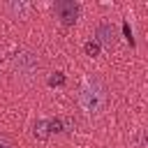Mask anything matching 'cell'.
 Returning a JSON list of instances; mask_svg holds the SVG:
<instances>
[{"instance_id":"1","label":"cell","mask_w":148,"mask_h":148,"mask_svg":"<svg viewBox=\"0 0 148 148\" xmlns=\"http://www.w3.org/2000/svg\"><path fill=\"white\" fill-rule=\"evenodd\" d=\"M109 102H111V95H109V86L106 81L95 74V72H88L81 83H79V90H76V104L81 109V113L90 120L99 118L106 109H109Z\"/></svg>"},{"instance_id":"4","label":"cell","mask_w":148,"mask_h":148,"mask_svg":"<svg viewBox=\"0 0 148 148\" xmlns=\"http://www.w3.org/2000/svg\"><path fill=\"white\" fill-rule=\"evenodd\" d=\"M95 39H97L102 46L111 49V46L118 44V28H116L111 21H102V23H97V28H95Z\"/></svg>"},{"instance_id":"3","label":"cell","mask_w":148,"mask_h":148,"mask_svg":"<svg viewBox=\"0 0 148 148\" xmlns=\"http://www.w3.org/2000/svg\"><path fill=\"white\" fill-rule=\"evenodd\" d=\"M53 14H56V18H60L62 25H74L79 14H81V7L74 0H56L53 2Z\"/></svg>"},{"instance_id":"5","label":"cell","mask_w":148,"mask_h":148,"mask_svg":"<svg viewBox=\"0 0 148 148\" xmlns=\"http://www.w3.org/2000/svg\"><path fill=\"white\" fill-rule=\"evenodd\" d=\"M2 9L9 12L12 18H25V14L32 9V5L30 2H7V5H2Z\"/></svg>"},{"instance_id":"6","label":"cell","mask_w":148,"mask_h":148,"mask_svg":"<svg viewBox=\"0 0 148 148\" xmlns=\"http://www.w3.org/2000/svg\"><path fill=\"white\" fill-rule=\"evenodd\" d=\"M0 148H16V143H14L5 132H0Z\"/></svg>"},{"instance_id":"2","label":"cell","mask_w":148,"mask_h":148,"mask_svg":"<svg viewBox=\"0 0 148 148\" xmlns=\"http://www.w3.org/2000/svg\"><path fill=\"white\" fill-rule=\"evenodd\" d=\"M9 74L18 83H35L44 74V58L32 49H21L9 60Z\"/></svg>"}]
</instances>
